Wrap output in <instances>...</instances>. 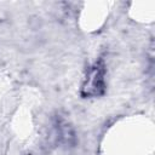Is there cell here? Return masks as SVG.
<instances>
[{"instance_id": "obj_1", "label": "cell", "mask_w": 155, "mask_h": 155, "mask_svg": "<svg viewBox=\"0 0 155 155\" xmlns=\"http://www.w3.org/2000/svg\"><path fill=\"white\" fill-rule=\"evenodd\" d=\"M104 64L102 61L96 62L87 71L85 82L81 88V94L84 97H97L104 93Z\"/></svg>"}]
</instances>
